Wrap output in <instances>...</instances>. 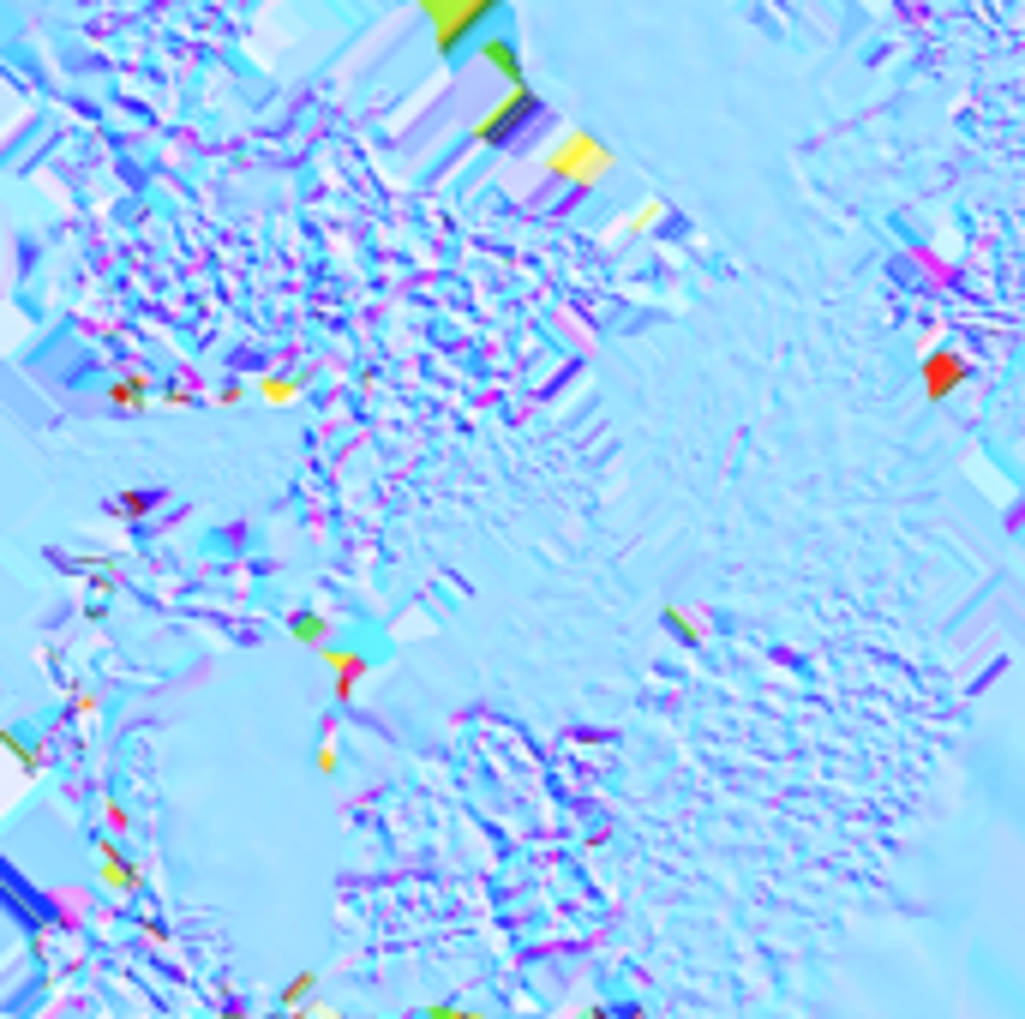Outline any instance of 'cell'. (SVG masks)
<instances>
[{
	"instance_id": "obj_1",
	"label": "cell",
	"mask_w": 1025,
	"mask_h": 1019,
	"mask_svg": "<svg viewBox=\"0 0 1025 1019\" xmlns=\"http://www.w3.org/2000/svg\"><path fill=\"white\" fill-rule=\"evenodd\" d=\"M612 144L606 138H594V132H564L552 150H546V174L552 180H570L576 192H588V186H600L606 174H612Z\"/></svg>"
},
{
	"instance_id": "obj_2",
	"label": "cell",
	"mask_w": 1025,
	"mask_h": 1019,
	"mask_svg": "<svg viewBox=\"0 0 1025 1019\" xmlns=\"http://www.w3.org/2000/svg\"><path fill=\"white\" fill-rule=\"evenodd\" d=\"M498 6H504V0H420V12H426V24H432V48H438L444 60H456L462 42L480 36V24H486Z\"/></svg>"
},
{
	"instance_id": "obj_3",
	"label": "cell",
	"mask_w": 1025,
	"mask_h": 1019,
	"mask_svg": "<svg viewBox=\"0 0 1025 1019\" xmlns=\"http://www.w3.org/2000/svg\"><path fill=\"white\" fill-rule=\"evenodd\" d=\"M534 108H540V96H534V84H510V96L492 108V114H480L474 120V144H510L516 138V126H528L534 120Z\"/></svg>"
},
{
	"instance_id": "obj_4",
	"label": "cell",
	"mask_w": 1025,
	"mask_h": 1019,
	"mask_svg": "<svg viewBox=\"0 0 1025 1019\" xmlns=\"http://www.w3.org/2000/svg\"><path fill=\"white\" fill-rule=\"evenodd\" d=\"M96 858H102V882H108V888H120V894H138V888H144V870H132V864L120 858V846H114V840H102V846H96Z\"/></svg>"
},
{
	"instance_id": "obj_5",
	"label": "cell",
	"mask_w": 1025,
	"mask_h": 1019,
	"mask_svg": "<svg viewBox=\"0 0 1025 1019\" xmlns=\"http://www.w3.org/2000/svg\"><path fill=\"white\" fill-rule=\"evenodd\" d=\"M480 60H486L498 78H510V84H528V72H522V54H516L504 36H486V42H480Z\"/></svg>"
},
{
	"instance_id": "obj_6",
	"label": "cell",
	"mask_w": 1025,
	"mask_h": 1019,
	"mask_svg": "<svg viewBox=\"0 0 1025 1019\" xmlns=\"http://www.w3.org/2000/svg\"><path fill=\"white\" fill-rule=\"evenodd\" d=\"M324 660H330V672L342 678V684H336V696H354V684L366 678V660H360V654H348V648H324Z\"/></svg>"
},
{
	"instance_id": "obj_7",
	"label": "cell",
	"mask_w": 1025,
	"mask_h": 1019,
	"mask_svg": "<svg viewBox=\"0 0 1025 1019\" xmlns=\"http://www.w3.org/2000/svg\"><path fill=\"white\" fill-rule=\"evenodd\" d=\"M312 990H318V972H300V978H294V984H288L276 1002H282V1008H300V1002H312Z\"/></svg>"
},
{
	"instance_id": "obj_8",
	"label": "cell",
	"mask_w": 1025,
	"mask_h": 1019,
	"mask_svg": "<svg viewBox=\"0 0 1025 1019\" xmlns=\"http://www.w3.org/2000/svg\"><path fill=\"white\" fill-rule=\"evenodd\" d=\"M324 630H330V624H324L318 612H300V618H294V642H324Z\"/></svg>"
},
{
	"instance_id": "obj_9",
	"label": "cell",
	"mask_w": 1025,
	"mask_h": 1019,
	"mask_svg": "<svg viewBox=\"0 0 1025 1019\" xmlns=\"http://www.w3.org/2000/svg\"><path fill=\"white\" fill-rule=\"evenodd\" d=\"M144 390H150V384L126 378V384H114V402H120V408H138V402H144Z\"/></svg>"
},
{
	"instance_id": "obj_10",
	"label": "cell",
	"mask_w": 1025,
	"mask_h": 1019,
	"mask_svg": "<svg viewBox=\"0 0 1025 1019\" xmlns=\"http://www.w3.org/2000/svg\"><path fill=\"white\" fill-rule=\"evenodd\" d=\"M426 1019H486L480 1008H450V1002H432L426 1008Z\"/></svg>"
},
{
	"instance_id": "obj_11",
	"label": "cell",
	"mask_w": 1025,
	"mask_h": 1019,
	"mask_svg": "<svg viewBox=\"0 0 1025 1019\" xmlns=\"http://www.w3.org/2000/svg\"><path fill=\"white\" fill-rule=\"evenodd\" d=\"M294 390H300V384H294V378H288V384H282V378H270V384H264V396H270V402H288V396H294Z\"/></svg>"
},
{
	"instance_id": "obj_12",
	"label": "cell",
	"mask_w": 1025,
	"mask_h": 1019,
	"mask_svg": "<svg viewBox=\"0 0 1025 1019\" xmlns=\"http://www.w3.org/2000/svg\"><path fill=\"white\" fill-rule=\"evenodd\" d=\"M216 1019H246V1014H240V1008H228V1014H216Z\"/></svg>"
},
{
	"instance_id": "obj_13",
	"label": "cell",
	"mask_w": 1025,
	"mask_h": 1019,
	"mask_svg": "<svg viewBox=\"0 0 1025 1019\" xmlns=\"http://www.w3.org/2000/svg\"><path fill=\"white\" fill-rule=\"evenodd\" d=\"M318 1019H342V1014H318Z\"/></svg>"
},
{
	"instance_id": "obj_14",
	"label": "cell",
	"mask_w": 1025,
	"mask_h": 1019,
	"mask_svg": "<svg viewBox=\"0 0 1025 1019\" xmlns=\"http://www.w3.org/2000/svg\"><path fill=\"white\" fill-rule=\"evenodd\" d=\"M270 1019H288V1014H270Z\"/></svg>"
},
{
	"instance_id": "obj_15",
	"label": "cell",
	"mask_w": 1025,
	"mask_h": 1019,
	"mask_svg": "<svg viewBox=\"0 0 1025 1019\" xmlns=\"http://www.w3.org/2000/svg\"><path fill=\"white\" fill-rule=\"evenodd\" d=\"M630 1019H642V1014H630Z\"/></svg>"
}]
</instances>
